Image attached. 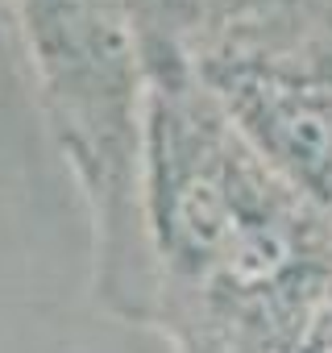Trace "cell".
I'll return each mask as SVG.
<instances>
[{
  "label": "cell",
  "instance_id": "1",
  "mask_svg": "<svg viewBox=\"0 0 332 353\" xmlns=\"http://www.w3.org/2000/svg\"><path fill=\"white\" fill-rule=\"evenodd\" d=\"M149 324L179 353H282L332 283V212L233 129L179 50H145Z\"/></svg>",
  "mask_w": 332,
  "mask_h": 353
},
{
  "label": "cell",
  "instance_id": "4",
  "mask_svg": "<svg viewBox=\"0 0 332 353\" xmlns=\"http://www.w3.org/2000/svg\"><path fill=\"white\" fill-rule=\"evenodd\" d=\"M282 353H332V283Z\"/></svg>",
  "mask_w": 332,
  "mask_h": 353
},
{
  "label": "cell",
  "instance_id": "2",
  "mask_svg": "<svg viewBox=\"0 0 332 353\" xmlns=\"http://www.w3.org/2000/svg\"><path fill=\"white\" fill-rule=\"evenodd\" d=\"M42 108L83 188L96 229V287L112 312L149 324L141 241L145 54L133 0H9Z\"/></svg>",
  "mask_w": 332,
  "mask_h": 353
},
{
  "label": "cell",
  "instance_id": "3",
  "mask_svg": "<svg viewBox=\"0 0 332 353\" xmlns=\"http://www.w3.org/2000/svg\"><path fill=\"white\" fill-rule=\"evenodd\" d=\"M183 59L233 129L295 192L332 212V42L229 26Z\"/></svg>",
  "mask_w": 332,
  "mask_h": 353
}]
</instances>
